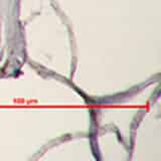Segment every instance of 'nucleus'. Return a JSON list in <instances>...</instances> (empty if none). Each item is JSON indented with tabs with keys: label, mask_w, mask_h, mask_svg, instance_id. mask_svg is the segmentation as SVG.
I'll list each match as a JSON object with an SVG mask.
<instances>
[]
</instances>
